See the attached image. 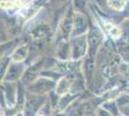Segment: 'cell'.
Masks as SVG:
<instances>
[{"mask_svg":"<svg viewBox=\"0 0 129 116\" xmlns=\"http://www.w3.org/2000/svg\"><path fill=\"white\" fill-rule=\"evenodd\" d=\"M104 109H106L108 112H110L112 115L114 116H119L120 113H119V109H118V106L117 105V103L115 102H112V101H109V102H106L105 104H103V105L101 106Z\"/></svg>","mask_w":129,"mask_h":116,"instance_id":"obj_1","label":"cell"},{"mask_svg":"<svg viewBox=\"0 0 129 116\" xmlns=\"http://www.w3.org/2000/svg\"><path fill=\"white\" fill-rule=\"evenodd\" d=\"M69 88H70V82H69V80L66 79V78H63L59 82L58 86H57V92L59 94H64L68 91Z\"/></svg>","mask_w":129,"mask_h":116,"instance_id":"obj_2","label":"cell"},{"mask_svg":"<svg viewBox=\"0 0 129 116\" xmlns=\"http://www.w3.org/2000/svg\"><path fill=\"white\" fill-rule=\"evenodd\" d=\"M119 52H120V54L123 56L124 58L127 60H129V44H120V47H119Z\"/></svg>","mask_w":129,"mask_h":116,"instance_id":"obj_3","label":"cell"},{"mask_svg":"<svg viewBox=\"0 0 129 116\" xmlns=\"http://www.w3.org/2000/svg\"><path fill=\"white\" fill-rule=\"evenodd\" d=\"M96 115L97 116H114V115H112L110 112H108L106 109H104L103 107H101V106H99V107L97 108Z\"/></svg>","mask_w":129,"mask_h":116,"instance_id":"obj_4","label":"cell"},{"mask_svg":"<svg viewBox=\"0 0 129 116\" xmlns=\"http://www.w3.org/2000/svg\"><path fill=\"white\" fill-rule=\"evenodd\" d=\"M0 6L4 9H8V8H13L15 6V2H0Z\"/></svg>","mask_w":129,"mask_h":116,"instance_id":"obj_5","label":"cell"},{"mask_svg":"<svg viewBox=\"0 0 129 116\" xmlns=\"http://www.w3.org/2000/svg\"><path fill=\"white\" fill-rule=\"evenodd\" d=\"M37 116H44V115H43V114H39V115H37Z\"/></svg>","mask_w":129,"mask_h":116,"instance_id":"obj_6","label":"cell"},{"mask_svg":"<svg viewBox=\"0 0 129 116\" xmlns=\"http://www.w3.org/2000/svg\"><path fill=\"white\" fill-rule=\"evenodd\" d=\"M119 116H125V115H122V114H120V115H119Z\"/></svg>","mask_w":129,"mask_h":116,"instance_id":"obj_7","label":"cell"}]
</instances>
